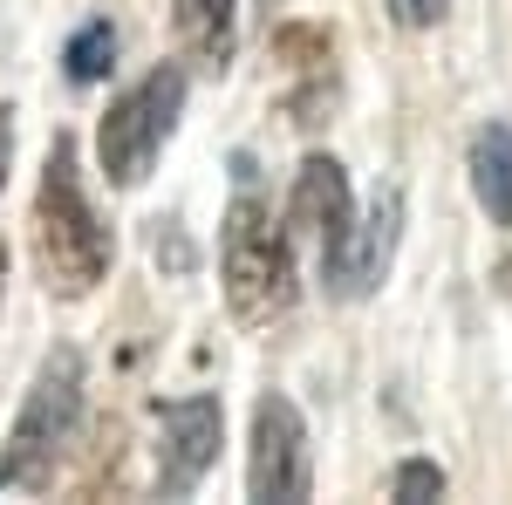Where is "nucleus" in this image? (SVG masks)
Instances as JSON below:
<instances>
[{
	"mask_svg": "<svg viewBox=\"0 0 512 505\" xmlns=\"http://www.w3.org/2000/svg\"><path fill=\"white\" fill-rule=\"evenodd\" d=\"M158 267H171V273L192 267V246H185V233H178V226H164V233H158Z\"/></svg>",
	"mask_w": 512,
	"mask_h": 505,
	"instance_id": "14",
	"label": "nucleus"
},
{
	"mask_svg": "<svg viewBox=\"0 0 512 505\" xmlns=\"http://www.w3.org/2000/svg\"><path fill=\"white\" fill-rule=\"evenodd\" d=\"M7 151H14V117L0 110V185H7Z\"/></svg>",
	"mask_w": 512,
	"mask_h": 505,
	"instance_id": "15",
	"label": "nucleus"
},
{
	"mask_svg": "<svg viewBox=\"0 0 512 505\" xmlns=\"http://www.w3.org/2000/svg\"><path fill=\"white\" fill-rule=\"evenodd\" d=\"M110 226L96 219V205L82 192V171H76V144L55 137L48 144V164H41V192H35V267L48 280V294L62 301H82L110 280Z\"/></svg>",
	"mask_w": 512,
	"mask_h": 505,
	"instance_id": "1",
	"label": "nucleus"
},
{
	"mask_svg": "<svg viewBox=\"0 0 512 505\" xmlns=\"http://www.w3.org/2000/svg\"><path fill=\"white\" fill-rule=\"evenodd\" d=\"M219 430H226V410L219 396H185V403H164L158 410V492L164 499H185L198 492V478L219 465Z\"/></svg>",
	"mask_w": 512,
	"mask_h": 505,
	"instance_id": "6",
	"label": "nucleus"
},
{
	"mask_svg": "<svg viewBox=\"0 0 512 505\" xmlns=\"http://www.w3.org/2000/svg\"><path fill=\"white\" fill-rule=\"evenodd\" d=\"M396 233H403V198L383 192L362 219H349L342 246L321 260L328 294H335V301H362V294H376L383 273H390V260H396Z\"/></svg>",
	"mask_w": 512,
	"mask_h": 505,
	"instance_id": "7",
	"label": "nucleus"
},
{
	"mask_svg": "<svg viewBox=\"0 0 512 505\" xmlns=\"http://www.w3.org/2000/svg\"><path fill=\"white\" fill-rule=\"evenodd\" d=\"M390 14L403 28H437L444 21V0H390Z\"/></svg>",
	"mask_w": 512,
	"mask_h": 505,
	"instance_id": "13",
	"label": "nucleus"
},
{
	"mask_svg": "<svg viewBox=\"0 0 512 505\" xmlns=\"http://www.w3.org/2000/svg\"><path fill=\"white\" fill-rule=\"evenodd\" d=\"M390 499H403V505H417V499H444V471H437L431 458H410V465H396Z\"/></svg>",
	"mask_w": 512,
	"mask_h": 505,
	"instance_id": "12",
	"label": "nucleus"
},
{
	"mask_svg": "<svg viewBox=\"0 0 512 505\" xmlns=\"http://www.w3.org/2000/svg\"><path fill=\"white\" fill-rule=\"evenodd\" d=\"M110 62H117V28H110V21H89V28L69 35V55H62L69 82H103Z\"/></svg>",
	"mask_w": 512,
	"mask_h": 505,
	"instance_id": "11",
	"label": "nucleus"
},
{
	"mask_svg": "<svg viewBox=\"0 0 512 505\" xmlns=\"http://www.w3.org/2000/svg\"><path fill=\"white\" fill-rule=\"evenodd\" d=\"M76 417H82V355L55 349L35 369L28 403H21V417L0 444V492H41L55 478L62 444L76 437Z\"/></svg>",
	"mask_w": 512,
	"mask_h": 505,
	"instance_id": "3",
	"label": "nucleus"
},
{
	"mask_svg": "<svg viewBox=\"0 0 512 505\" xmlns=\"http://www.w3.org/2000/svg\"><path fill=\"white\" fill-rule=\"evenodd\" d=\"M0 287H7V246H0Z\"/></svg>",
	"mask_w": 512,
	"mask_h": 505,
	"instance_id": "17",
	"label": "nucleus"
},
{
	"mask_svg": "<svg viewBox=\"0 0 512 505\" xmlns=\"http://www.w3.org/2000/svg\"><path fill=\"white\" fill-rule=\"evenodd\" d=\"M355 219V198H349V171L335 164V157H308L301 171H294V198H287V226L301 239H315V253L328 260L342 233H349Z\"/></svg>",
	"mask_w": 512,
	"mask_h": 505,
	"instance_id": "8",
	"label": "nucleus"
},
{
	"mask_svg": "<svg viewBox=\"0 0 512 505\" xmlns=\"http://www.w3.org/2000/svg\"><path fill=\"white\" fill-rule=\"evenodd\" d=\"M233 21H239V0H178V14H171L178 41L192 48V62H205V69L233 62Z\"/></svg>",
	"mask_w": 512,
	"mask_h": 505,
	"instance_id": "10",
	"label": "nucleus"
},
{
	"mask_svg": "<svg viewBox=\"0 0 512 505\" xmlns=\"http://www.w3.org/2000/svg\"><path fill=\"white\" fill-rule=\"evenodd\" d=\"M246 492L267 505H294L315 492V465H308V424L287 396H260L253 403V451H246Z\"/></svg>",
	"mask_w": 512,
	"mask_h": 505,
	"instance_id": "5",
	"label": "nucleus"
},
{
	"mask_svg": "<svg viewBox=\"0 0 512 505\" xmlns=\"http://www.w3.org/2000/svg\"><path fill=\"white\" fill-rule=\"evenodd\" d=\"M472 192L492 226H512V130L485 123L472 137Z\"/></svg>",
	"mask_w": 512,
	"mask_h": 505,
	"instance_id": "9",
	"label": "nucleus"
},
{
	"mask_svg": "<svg viewBox=\"0 0 512 505\" xmlns=\"http://www.w3.org/2000/svg\"><path fill=\"white\" fill-rule=\"evenodd\" d=\"M219 280H226V308L239 328H267L294 308L301 280H294V239L274 226V212L253 192L233 198L226 226H219Z\"/></svg>",
	"mask_w": 512,
	"mask_h": 505,
	"instance_id": "2",
	"label": "nucleus"
},
{
	"mask_svg": "<svg viewBox=\"0 0 512 505\" xmlns=\"http://www.w3.org/2000/svg\"><path fill=\"white\" fill-rule=\"evenodd\" d=\"M499 294H512V260H506V267H499Z\"/></svg>",
	"mask_w": 512,
	"mask_h": 505,
	"instance_id": "16",
	"label": "nucleus"
},
{
	"mask_svg": "<svg viewBox=\"0 0 512 505\" xmlns=\"http://www.w3.org/2000/svg\"><path fill=\"white\" fill-rule=\"evenodd\" d=\"M178 110H185V69H178V62L151 69L137 89H123L117 103H110V117H103V130H96V151H103L110 185L137 192V185L151 178V164H158Z\"/></svg>",
	"mask_w": 512,
	"mask_h": 505,
	"instance_id": "4",
	"label": "nucleus"
}]
</instances>
